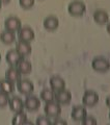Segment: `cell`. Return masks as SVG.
<instances>
[{"label":"cell","instance_id":"24","mask_svg":"<svg viewBox=\"0 0 110 125\" xmlns=\"http://www.w3.org/2000/svg\"><path fill=\"white\" fill-rule=\"evenodd\" d=\"M19 3L22 9L29 10L34 5V0H19Z\"/></svg>","mask_w":110,"mask_h":125},{"label":"cell","instance_id":"5","mask_svg":"<svg viewBox=\"0 0 110 125\" xmlns=\"http://www.w3.org/2000/svg\"><path fill=\"white\" fill-rule=\"evenodd\" d=\"M99 102V95L98 93L95 91H86L83 95V98H82V103H83L85 106L88 107H92Z\"/></svg>","mask_w":110,"mask_h":125},{"label":"cell","instance_id":"4","mask_svg":"<svg viewBox=\"0 0 110 125\" xmlns=\"http://www.w3.org/2000/svg\"><path fill=\"white\" fill-rule=\"evenodd\" d=\"M17 89L23 95H30L34 91V85L29 79H20L17 81Z\"/></svg>","mask_w":110,"mask_h":125},{"label":"cell","instance_id":"20","mask_svg":"<svg viewBox=\"0 0 110 125\" xmlns=\"http://www.w3.org/2000/svg\"><path fill=\"white\" fill-rule=\"evenodd\" d=\"M0 41L5 45H10L16 41V34L13 31L9 30H4L0 33Z\"/></svg>","mask_w":110,"mask_h":125},{"label":"cell","instance_id":"15","mask_svg":"<svg viewBox=\"0 0 110 125\" xmlns=\"http://www.w3.org/2000/svg\"><path fill=\"white\" fill-rule=\"evenodd\" d=\"M21 75L22 74L19 72V70L17 69V67H14V66H11L10 68H9L6 70V72H5V78L7 80L14 83L21 79Z\"/></svg>","mask_w":110,"mask_h":125},{"label":"cell","instance_id":"8","mask_svg":"<svg viewBox=\"0 0 110 125\" xmlns=\"http://www.w3.org/2000/svg\"><path fill=\"white\" fill-rule=\"evenodd\" d=\"M55 101H56L57 103H59L60 105L61 104H69L71 102V100H72V94H71L70 91L68 90H61V91H58V92H55Z\"/></svg>","mask_w":110,"mask_h":125},{"label":"cell","instance_id":"14","mask_svg":"<svg viewBox=\"0 0 110 125\" xmlns=\"http://www.w3.org/2000/svg\"><path fill=\"white\" fill-rule=\"evenodd\" d=\"M16 50L21 54V55L24 57L29 55L32 51V47H31L29 42H23V41H19L17 44H16Z\"/></svg>","mask_w":110,"mask_h":125},{"label":"cell","instance_id":"18","mask_svg":"<svg viewBox=\"0 0 110 125\" xmlns=\"http://www.w3.org/2000/svg\"><path fill=\"white\" fill-rule=\"evenodd\" d=\"M93 20H95L97 24L105 25L109 21V15L105 10H97L93 14Z\"/></svg>","mask_w":110,"mask_h":125},{"label":"cell","instance_id":"31","mask_svg":"<svg viewBox=\"0 0 110 125\" xmlns=\"http://www.w3.org/2000/svg\"><path fill=\"white\" fill-rule=\"evenodd\" d=\"M1 7H2V3L0 2V10H1Z\"/></svg>","mask_w":110,"mask_h":125},{"label":"cell","instance_id":"11","mask_svg":"<svg viewBox=\"0 0 110 125\" xmlns=\"http://www.w3.org/2000/svg\"><path fill=\"white\" fill-rule=\"evenodd\" d=\"M49 83H50L51 90H52L54 93L65 89V81L59 76H52L50 78Z\"/></svg>","mask_w":110,"mask_h":125},{"label":"cell","instance_id":"7","mask_svg":"<svg viewBox=\"0 0 110 125\" xmlns=\"http://www.w3.org/2000/svg\"><path fill=\"white\" fill-rule=\"evenodd\" d=\"M41 106V100L37 98V96L27 95L26 99L24 101V107L29 112H35L37 111Z\"/></svg>","mask_w":110,"mask_h":125},{"label":"cell","instance_id":"28","mask_svg":"<svg viewBox=\"0 0 110 125\" xmlns=\"http://www.w3.org/2000/svg\"><path fill=\"white\" fill-rule=\"evenodd\" d=\"M106 105L110 108V96H108L107 98H106Z\"/></svg>","mask_w":110,"mask_h":125},{"label":"cell","instance_id":"12","mask_svg":"<svg viewBox=\"0 0 110 125\" xmlns=\"http://www.w3.org/2000/svg\"><path fill=\"white\" fill-rule=\"evenodd\" d=\"M9 105L10 111H13L14 113L23 112L24 109V101L18 96H14L13 98H10L9 101Z\"/></svg>","mask_w":110,"mask_h":125},{"label":"cell","instance_id":"3","mask_svg":"<svg viewBox=\"0 0 110 125\" xmlns=\"http://www.w3.org/2000/svg\"><path fill=\"white\" fill-rule=\"evenodd\" d=\"M92 67L98 72H107L110 69V62L105 57H96L92 62Z\"/></svg>","mask_w":110,"mask_h":125},{"label":"cell","instance_id":"2","mask_svg":"<svg viewBox=\"0 0 110 125\" xmlns=\"http://www.w3.org/2000/svg\"><path fill=\"white\" fill-rule=\"evenodd\" d=\"M44 111L46 116H48L49 118H57L61 114V106L56 101H51L46 103Z\"/></svg>","mask_w":110,"mask_h":125},{"label":"cell","instance_id":"6","mask_svg":"<svg viewBox=\"0 0 110 125\" xmlns=\"http://www.w3.org/2000/svg\"><path fill=\"white\" fill-rule=\"evenodd\" d=\"M35 33L32 28H30L28 26L25 27H21L20 29L18 30V38L19 41H23V42H31L34 40Z\"/></svg>","mask_w":110,"mask_h":125},{"label":"cell","instance_id":"10","mask_svg":"<svg viewBox=\"0 0 110 125\" xmlns=\"http://www.w3.org/2000/svg\"><path fill=\"white\" fill-rule=\"evenodd\" d=\"M87 116V111L83 105H76L74 106L72 109V113H71V117L74 121H77V122H81L85 117Z\"/></svg>","mask_w":110,"mask_h":125},{"label":"cell","instance_id":"26","mask_svg":"<svg viewBox=\"0 0 110 125\" xmlns=\"http://www.w3.org/2000/svg\"><path fill=\"white\" fill-rule=\"evenodd\" d=\"M81 123H82V125H97L98 124L97 120L93 118V117H88V116H86L85 118L81 121Z\"/></svg>","mask_w":110,"mask_h":125},{"label":"cell","instance_id":"17","mask_svg":"<svg viewBox=\"0 0 110 125\" xmlns=\"http://www.w3.org/2000/svg\"><path fill=\"white\" fill-rule=\"evenodd\" d=\"M16 67L19 70V72L23 74V75H27V74L31 73V71H32V65H31V62L29 61L24 60V58H22Z\"/></svg>","mask_w":110,"mask_h":125},{"label":"cell","instance_id":"27","mask_svg":"<svg viewBox=\"0 0 110 125\" xmlns=\"http://www.w3.org/2000/svg\"><path fill=\"white\" fill-rule=\"evenodd\" d=\"M52 124H53V125H66L68 123H66V121H64V120H61V119H56V120H55Z\"/></svg>","mask_w":110,"mask_h":125},{"label":"cell","instance_id":"16","mask_svg":"<svg viewBox=\"0 0 110 125\" xmlns=\"http://www.w3.org/2000/svg\"><path fill=\"white\" fill-rule=\"evenodd\" d=\"M58 26H59V20L55 16H49L44 20V27L49 31L57 29Z\"/></svg>","mask_w":110,"mask_h":125},{"label":"cell","instance_id":"29","mask_svg":"<svg viewBox=\"0 0 110 125\" xmlns=\"http://www.w3.org/2000/svg\"><path fill=\"white\" fill-rule=\"evenodd\" d=\"M0 2H1L2 4H7V3L10 2V0H0Z\"/></svg>","mask_w":110,"mask_h":125},{"label":"cell","instance_id":"23","mask_svg":"<svg viewBox=\"0 0 110 125\" xmlns=\"http://www.w3.org/2000/svg\"><path fill=\"white\" fill-rule=\"evenodd\" d=\"M9 97L7 94L0 92V107H5L6 105H9Z\"/></svg>","mask_w":110,"mask_h":125},{"label":"cell","instance_id":"32","mask_svg":"<svg viewBox=\"0 0 110 125\" xmlns=\"http://www.w3.org/2000/svg\"><path fill=\"white\" fill-rule=\"evenodd\" d=\"M0 62H1V54H0Z\"/></svg>","mask_w":110,"mask_h":125},{"label":"cell","instance_id":"21","mask_svg":"<svg viewBox=\"0 0 110 125\" xmlns=\"http://www.w3.org/2000/svg\"><path fill=\"white\" fill-rule=\"evenodd\" d=\"M41 99L45 102H51V101H54L55 99V93L52 91L51 89H44L41 92Z\"/></svg>","mask_w":110,"mask_h":125},{"label":"cell","instance_id":"19","mask_svg":"<svg viewBox=\"0 0 110 125\" xmlns=\"http://www.w3.org/2000/svg\"><path fill=\"white\" fill-rule=\"evenodd\" d=\"M15 91V83H11V81L5 79H1L0 80V92L5 93L7 95H10L13 94Z\"/></svg>","mask_w":110,"mask_h":125},{"label":"cell","instance_id":"13","mask_svg":"<svg viewBox=\"0 0 110 125\" xmlns=\"http://www.w3.org/2000/svg\"><path fill=\"white\" fill-rule=\"evenodd\" d=\"M5 58H6L7 64H9L10 66H17L18 62L24 57H23L16 49H10L9 51H7Z\"/></svg>","mask_w":110,"mask_h":125},{"label":"cell","instance_id":"1","mask_svg":"<svg viewBox=\"0 0 110 125\" xmlns=\"http://www.w3.org/2000/svg\"><path fill=\"white\" fill-rule=\"evenodd\" d=\"M68 11L73 17H81L85 14L86 5L84 4V2L80 1V0H75V1H72L69 4Z\"/></svg>","mask_w":110,"mask_h":125},{"label":"cell","instance_id":"22","mask_svg":"<svg viewBox=\"0 0 110 125\" xmlns=\"http://www.w3.org/2000/svg\"><path fill=\"white\" fill-rule=\"evenodd\" d=\"M27 115L23 112H19V113H16V115L14 116L13 121L11 123L14 125H23V124H26L27 122Z\"/></svg>","mask_w":110,"mask_h":125},{"label":"cell","instance_id":"33","mask_svg":"<svg viewBox=\"0 0 110 125\" xmlns=\"http://www.w3.org/2000/svg\"><path fill=\"white\" fill-rule=\"evenodd\" d=\"M109 119H110V113H109Z\"/></svg>","mask_w":110,"mask_h":125},{"label":"cell","instance_id":"25","mask_svg":"<svg viewBox=\"0 0 110 125\" xmlns=\"http://www.w3.org/2000/svg\"><path fill=\"white\" fill-rule=\"evenodd\" d=\"M37 125H51L52 122L50 121L48 116H40L37 119Z\"/></svg>","mask_w":110,"mask_h":125},{"label":"cell","instance_id":"30","mask_svg":"<svg viewBox=\"0 0 110 125\" xmlns=\"http://www.w3.org/2000/svg\"><path fill=\"white\" fill-rule=\"evenodd\" d=\"M106 28H107V31H108V33L110 34V22H109L108 24H107V27H106Z\"/></svg>","mask_w":110,"mask_h":125},{"label":"cell","instance_id":"9","mask_svg":"<svg viewBox=\"0 0 110 125\" xmlns=\"http://www.w3.org/2000/svg\"><path fill=\"white\" fill-rule=\"evenodd\" d=\"M4 26L6 30L13 31L16 32L19 29L21 28V20L18 17H15V16H10L4 21Z\"/></svg>","mask_w":110,"mask_h":125}]
</instances>
